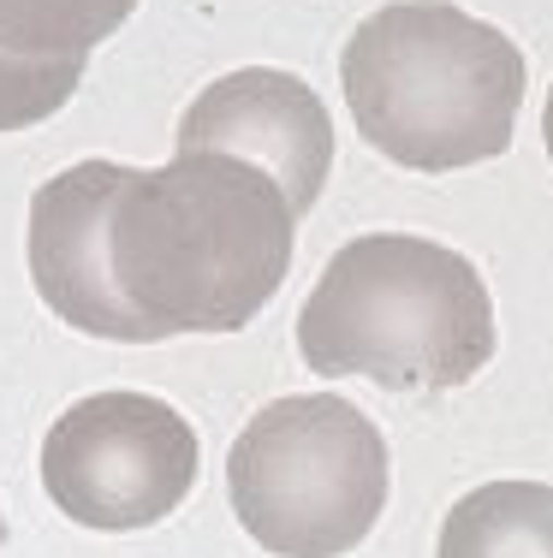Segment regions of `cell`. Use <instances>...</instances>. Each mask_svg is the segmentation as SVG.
<instances>
[{"label":"cell","mask_w":553,"mask_h":558,"mask_svg":"<svg viewBox=\"0 0 553 558\" xmlns=\"http://www.w3.org/2000/svg\"><path fill=\"white\" fill-rule=\"evenodd\" d=\"M227 494L274 558H339L387 511V440L351 398H274L232 440Z\"/></svg>","instance_id":"cell-4"},{"label":"cell","mask_w":553,"mask_h":558,"mask_svg":"<svg viewBox=\"0 0 553 558\" xmlns=\"http://www.w3.org/2000/svg\"><path fill=\"white\" fill-rule=\"evenodd\" d=\"M363 143L411 172H458L512 149L524 48L453 0H393L339 54Z\"/></svg>","instance_id":"cell-2"},{"label":"cell","mask_w":553,"mask_h":558,"mask_svg":"<svg viewBox=\"0 0 553 558\" xmlns=\"http://www.w3.org/2000/svg\"><path fill=\"white\" fill-rule=\"evenodd\" d=\"M0 541H7V517H0Z\"/></svg>","instance_id":"cell-12"},{"label":"cell","mask_w":553,"mask_h":558,"mask_svg":"<svg viewBox=\"0 0 553 558\" xmlns=\"http://www.w3.org/2000/svg\"><path fill=\"white\" fill-rule=\"evenodd\" d=\"M84 84V60H19L0 54V131H24L60 113Z\"/></svg>","instance_id":"cell-10"},{"label":"cell","mask_w":553,"mask_h":558,"mask_svg":"<svg viewBox=\"0 0 553 558\" xmlns=\"http://www.w3.org/2000/svg\"><path fill=\"white\" fill-rule=\"evenodd\" d=\"M191 422L149 392L77 398L43 440V487L77 529H149L173 517L203 470Z\"/></svg>","instance_id":"cell-5"},{"label":"cell","mask_w":553,"mask_h":558,"mask_svg":"<svg viewBox=\"0 0 553 558\" xmlns=\"http://www.w3.org/2000/svg\"><path fill=\"white\" fill-rule=\"evenodd\" d=\"M179 155L208 149V155H239L262 167L280 184L286 208L298 220L315 208L327 172H334V119L322 96L292 72L274 65H244L203 89L179 119Z\"/></svg>","instance_id":"cell-6"},{"label":"cell","mask_w":553,"mask_h":558,"mask_svg":"<svg viewBox=\"0 0 553 558\" xmlns=\"http://www.w3.org/2000/svg\"><path fill=\"white\" fill-rule=\"evenodd\" d=\"M298 215L280 184L239 155H173L131 172L108 215L113 286L155 339L239 333L292 268Z\"/></svg>","instance_id":"cell-1"},{"label":"cell","mask_w":553,"mask_h":558,"mask_svg":"<svg viewBox=\"0 0 553 558\" xmlns=\"http://www.w3.org/2000/svg\"><path fill=\"white\" fill-rule=\"evenodd\" d=\"M137 0H0V54L19 60H89L131 19Z\"/></svg>","instance_id":"cell-9"},{"label":"cell","mask_w":553,"mask_h":558,"mask_svg":"<svg viewBox=\"0 0 553 558\" xmlns=\"http://www.w3.org/2000/svg\"><path fill=\"white\" fill-rule=\"evenodd\" d=\"M434 558H553V487L489 482L465 494L446 511Z\"/></svg>","instance_id":"cell-8"},{"label":"cell","mask_w":553,"mask_h":558,"mask_svg":"<svg viewBox=\"0 0 553 558\" xmlns=\"http://www.w3.org/2000/svg\"><path fill=\"white\" fill-rule=\"evenodd\" d=\"M542 137H548V155H553V89H548V113H542Z\"/></svg>","instance_id":"cell-11"},{"label":"cell","mask_w":553,"mask_h":558,"mask_svg":"<svg viewBox=\"0 0 553 558\" xmlns=\"http://www.w3.org/2000/svg\"><path fill=\"white\" fill-rule=\"evenodd\" d=\"M315 375H363L381 392H453L494 356V298L477 262L411 232H369L334 250L298 310Z\"/></svg>","instance_id":"cell-3"},{"label":"cell","mask_w":553,"mask_h":558,"mask_svg":"<svg viewBox=\"0 0 553 558\" xmlns=\"http://www.w3.org/2000/svg\"><path fill=\"white\" fill-rule=\"evenodd\" d=\"M125 167L77 161L31 196V279L65 327L120 344H155L149 322L120 298L108 262V215Z\"/></svg>","instance_id":"cell-7"}]
</instances>
